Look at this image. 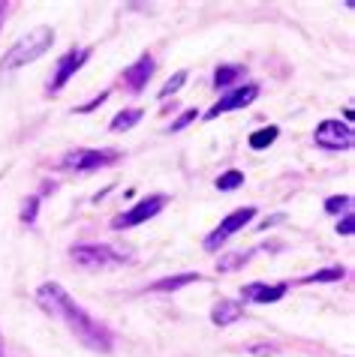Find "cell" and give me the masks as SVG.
<instances>
[{
	"label": "cell",
	"mask_w": 355,
	"mask_h": 357,
	"mask_svg": "<svg viewBox=\"0 0 355 357\" xmlns=\"http://www.w3.org/2000/svg\"><path fill=\"white\" fill-rule=\"evenodd\" d=\"M238 319H244V306L238 301H220L211 310V321L214 324H232Z\"/></svg>",
	"instance_id": "cell-12"
},
{
	"label": "cell",
	"mask_w": 355,
	"mask_h": 357,
	"mask_svg": "<svg viewBox=\"0 0 355 357\" xmlns=\"http://www.w3.org/2000/svg\"><path fill=\"white\" fill-rule=\"evenodd\" d=\"M94 54V48L87 45V48H73V52H66L61 61H57L55 66V75H52V82H48V93H61L66 84H70V78H75V73L87 63V57Z\"/></svg>",
	"instance_id": "cell-8"
},
{
	"label": "cell",
	"mask_w": 355,
	"mask_h": 357,
	"mask_svg": "<svg viewBox=\"0 0 355 357\" xmlns=\"http://www.w3.org/2000/svg\"><path fill=\"white\" fill-rule=\"evenodd\" d=\"M244 75H247V69H244V66H238V63H223V66H217V73H214V87H232Z\"/></svg>",
	"instance_id": "cell-14"
},
{
	"label": "cell",
	"mask_w": 355,
	"mask_h": 357,
	"mask_svg": "<svg viewBox=\"0 0 355 357\" xmlns=\"http://www.w3.org/2000/svg\"><path fill=\"white\" fill-rule=\"evenodd\" d=\"M3 15H6V3L0 0V22H3Z\"/></svg>",
	"instance_id": "cell-26"
},
{
	"label": "cell",
	"mask_w": 355,
	"mask_h": 357,
	"mask_svg": "<svg viewBox=\"0 0 355 357\" xmlns=\"http://www.w3.org/2000/svg\"><path fill=\"white\" fill-rule=\"evenodd\" d=\"M196 117H199V112H196V108H187V112L181 114V117H178V121L169 126V132H181L184 130V126H190L193 121H196Z\"/></svg>",
	"instance_id": "cell-22"
},
{
	"label": "cell",
	"mask_w": 355,
	"mask_h": 357,
	"mask_svg": "<svg viewBox=\"0 0 355 357\" xmlns=\"http://www.w3.org/2000/svg\"><path fill=\"white\" fill-rule=\"evenodd\" d=\"M184 84H187V69H178V73L169 78V82H166V84L160 87V99H169V96H175V93L181 91Z\"/></svg>",
	"instance_id": "cell-19"
},
{
	"label": "cell",
	"mask_w": 355,
	"mask_h": 357,
	"mask_svg": "<svg viewBox=\"0 0 355 357\" xmlns=\"http://www.w3.org/2000/svg\"><path fill=\"white\" fill-rule=\"evenodd\" d=\"M36 303L43 306V310L52 315V319H61L70 331L75 333V340L87 345V349L94 351H112V331H108L106 324H100L96 319H91L82 306H78L70 294H66V289L61 282H43L36 289Z\"/></svg>",
	"instance_id": "cell-1"
},
{
	"label": "cell",
	"mask_w": 355,
	"mask_h": 357,
	"mask_svg": "<svg viewBox=\"0 0 355 357\" xmlns=\"http://www.w3.org/2000/svg\"><path fill=\"white\" fill-rule=\"evenodd\" d=\"M277 135H280L277 126H262V130H256L250 135V147L253 151H268V147L277 142Z\"/></svg>",
	"instance_id": "cell-16"
},
{
	"label": "cell",
	"mask_w": 355,
	"mask_h": 357,
	"mask_svg": "<svg viewBox=\"0 0 355 357\" xmlns=\"http://www.w3.org/2000/svg\"><path fill=\"white\" fill-rule=\"evenodd\" d=\"M355 220H352V213H347V216H343V220L338 222V234H352L355 231V225H352Z\"/></svg>",
	"instance_id": "cell-25"
},
{
	"label": "cell",
	"mask_w": 355,
	"mask_h": 357,
	"mask_svg": "<svg viewBox=\"0 0 355 357\" xmlns=\"http://www.w3.org/2000/svg\"><path fill=\"white\" fill-rule=\"evenodd\" d=\"M52 45H55V31H52V27H34V31H27L3 54V61H0V78L9 75V73H15V69H22V66H27V63L39 61V57H43Z\"/></svg>",
	"instance_id": "cell-2"
},
{
	"label": "cell",
	"mask_w": 355,
	"mask_h": 357,
	"mask_svg": "<svg viewBox=\"0 0 355 357\" xmlns=\"http://www.w3.org/2000/svg\"><path fill=\"white\" fill-rule=\"evenodd\" d=\"M313 142H317L322 151H331V153H340V151H349L355 144V132L347 121H322L313 132Z\"/></svg>",
	"instance_id": "cell-6"
},
{
	"label": "cell",
	"mask_w": 355,
	"mask_h": 357,
	"mask_svg": "<svg viewBox=\"0 0 355 357\" xmlns=\"http://www.w3.org/2000/svg\"><path fill=\"white\" fill-rule=\"evenodd\" d=\"M117 160H121V153L112 151V147H103V151H96V147H75V151H66L57 165L73 174H87V172H96V168L115 165Z\"/></svg>",
	"instance_id": "cell-3"
},
{
	"label": "cell",
	"mask_w": 355,
	"mask_h": 357,
	"mask_svg": "<svg viewBox=\"0 0 355 357\" xmlns=\"http://www.w3.org/2000/svg\"><path fill=\"white\" fill-rule=\"evenodd\" d=\"M0 354H3V349H0Z\"/></svg>",
	"instance_id": "cell-27"
},
{
	"label": "cell",
	"mask_w": 355,
	"mask_h": 357,
	"mask_svg": "<svg viewBox=\"0 0 355 357\" xmlns=\"http://www.w3.org/2000/svg\"><path fill=\"white\" fill-rule=\"evenodd\" d=\"M241 183H244V172H238V168H229V172H223V174L214 181V186H217V190H220V192L238 190Z\"/></svg>",
	"instance_id": "cell-17"
},
{
	"label": "cell",
	"mask_w": 355,
	"mask_h": 357,
	"mask_svg": "<svg viewBox=\"0 0 355 357\" xmlns=\"http://www.w3.org/2000/svg\"><path fill=\"white\" fill-rule=\"evenodd\" d=\"M343 276H347V271L334 264V267H322V271H317V273H307L301 282H307V285L310 282H334V280H343Z\"/></svg>",
	"instance_id": "cell-18"
},
{
	"label": "cell",
	"mask_w": 355,
	"mask_h": 357,
	"mask_svg": "<svg viewBox=\"0 0 355 357\" xmlns=\"http://www.w3.org/2000/svg\"><path fill=\"white\" fill-rule=\"evenodd\" d=\"M36 207H39V198L34 195L31 202L24 204V211H22V222H24V225H34V222H36Z\"/></svg>",
	"instance_id": "cell-23"
},
{
	"label": "cell",
	"mask_w": 355,
	"mask_h": 357,
	"mask_svg": "<svg viewBox=\"0 0 355 357\" xmlns=\"http://www.w3.org/2000/svg\"><path fill=\"white\" fill-rule=\"evenodd\" d=\"M154 69H157V63H154V57L151 54H142L136 63H130L124 69V75H121V84L126 87L130 93H139V91H145L147 87V82H151V75H154Z\"/></svg>",
	"instance_id": "cell-10"
},
{
	"label": "cell",
	"mask_w": 355,
	"mask_h": 357,
	"mask_svg": "<svg viewBox=\"0 0 355 357\" xmlns=\"http://www.w3.org/2000/svg\"><path fill=\"white\" fill-rule=\"evenodd\" d=\"M253 220H256V207H238V211H232L220 225L214 228L208 237H205V250H208V252H217L226 241H229L232 234H238L241 228L247 225V222H253Z\"/></svg>",
	"instance_id": "cell-7"
},
{
	"label": "cell",
	"mask_w": 355,
	"mask_h": 357,
	"mask_svg": "<svg viewBox=\"0 0 355 357\" xmlns=\"http://www.w3.org/2000/svg\"><path fill=\"white\" fill-rule=\"evenodd\" d=\"M289 291V282H250L241 289V301L247 303H277Z\"/></svg>",
	"instance_id": "cell-11"
},
{
	"label": "cell",
	"mask_w": 355,
	"mask_h": 357,
	"mask_svg": "<svg viewBox=\"0 0 355 357\" xmlns=\"http://www.w3.org/2000/svg\"><path fill=\"white\" fill-rule=\"evenodd\" d=\"M202 276L199 273H178V276H163V280H157L151 285V291H181L184 285L190 282H199Z\"/></svg>",
	"instance_id": "cell-13"
},
{
	"label": "cell",
	"mask_w": 355,
	"mask_h": 357,
	"mask_svg": "<svg viewBox=\"0 0 355 357\" xmlns=\"http://www.w3.org/2000/svg\"><path fill=\"white\" fill-rule=\"evenodd\" d=\"M139 121H142V108H124V112H117L112 117V132H126Z\"/></svg>",
	"instance_id": "cell-15"
},
{
	"label": "cell",
	"mask_w": 355,
	"mask_h": 357,
	"mask_svg": "<svg viewBox=\"0 0 355 357\" xmlns=\"http://www.w3.org/2000/svg\"><path fill=\"white\" fill-rule=\"evenodd\" d=\"M250 261V252H235V255H226V259H220V271H235V267L247 264Z\"/></svg>",
	"instance_id": "cell-21"
},
{
	"label": "cell",
	"mask_w": 355,
	"mask_h": 357,
	"mask_svg": "<svg viewBox=\"0 0 355 357\" xmlns=\"http://www.w3.org/2000/svg\"><path fill=\"white\" fill-rule=\"evenodd\" d=\"M106 99H108V91H103L100 96H94V99H91V102L78 105V108H75V114H87V112H94V108H100V105L106 102Z\"/></svg>",
	"instance_id": "cell-24"
},
{
	"label": "cell",
	"mask_w": 355,
	"mask_h": 357,
	"mask_svg": "<svg viewBox=\"0 0 355 357\" xmlns=\"http://www.w3.org/2000/svg\"><path fill=\"white\" fill-rule=\"evenodd\" d=\"M256 96H259V84H238L235 91L220 96V102H214L208 112H205V121H217L220 114H229V112H238V108H247L250 102H256Z\"/></svg>",
	"instance_id": "cell-9"
},
{
	"label": "cell",
	"mask_w": 355,
	"mask_h": 357,
	"mask_svg": "<svg viewBox=\"0 0 355 357\" xmlns=\"http://www.w3.org/2000/svg\"><path fill=\"white\" fill-rule=\"evenodd\" d=\"M70 259L78 267H85V271H103V267H112V264H124L126 255L117 252L108 243H75L70 250Z\"/></svg>",
	"instance_id": "cell-4"
},
{
	"label": "cell",
	"mask_w": 355,
	"mask_h": 357,
	"mask_svg": "<svg viewBox=\"0 0 355 357\" xmlns=\"http://www.w3.org/2000/svg\"><path fill=\"white\" fill-rule=\"evenodd\" d=\"M166 204H169V195H163V192L145 195V198H139V202H136L126 213L115 216L112 228H115V231H124V228H136V225H142V222H147V220H154L157 213H163Z\"/></svg>",
	"instance_id": "cell-5"
},
{
	"label": "cell",
	"mask_w": 355,
	"mask_h": 357,
	"mask_svg": "<svg viewBox=\"0 0 355 357\" xmlns=\"http://www.w3.org/2000/svg\"><path fill=\"white\" fill-rule=\"evenodd\" d=\"M325 211L328 213H349L352 211V195H331L325 202Z\"/></svg>",
	"instance_id": "cell-20"
}]
</instances>
